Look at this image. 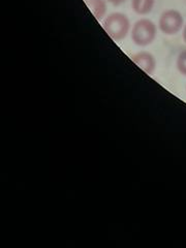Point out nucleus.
Segmentation results:
<instances>
[{"instance_id": "f257e3e1", "label": "nucleus", "mask_w": 186, "mask_h": 248, "mask_svg": "<svg viewBox=\"0 0 186 248\" xmlns=\"http://www.w3.org/2000/svg\"><path fill=\"white\" fill-rule=\"evenodd\" d=\"M104 28L114 41H122L129 32L130 22L126 15L122 13H113L105 19Z\"/></svg>"}, {"instance_id": "f03ea898", "label": "nucleus", "mask_w": 186, "mask_h": 248, "mask_svg": "<svg viewBox=\"0 0 186 248\" xmlns=\"http://www.w3.org/2000/svg\"><path fill=\"white\" fill-rule=\"evenodd\" d=\"M157 28L149 19H141L135 23L131 28V40L140 46H146L152 44L156 37Z\"/></svg>"}, {"instance_id": "7ed1b4c3", "label": "nucleus", "mask_w": 186, "mask_h": 248, "mask_svg": "<svg viewBox=\"0 0 186 248\" xmlns=\"http://www.w3.org/2000/svg\"><path fill=\"white\" fill-rule=\"evenodd\" d=\"M183 27V17L176 10H167L159 18V28L167 35H174Z\"/></svg>"}, {"instance_id": "20e7f679", "label": "nucleus", "mask_w": 186, "mask_h": 248, "mask_svg": "<svg viewBox=\"0 0 186 248\" xmlns=\"http://www.w3.org/2000/svg\"><path fill=\"white\" fill-rule=\"evenodd\" d=\"M135 63L141 67L145 73L148 75H152L156 67V61H155L154 56L149 52H139L131 57Z\"/></svg>"}, {"instance_id": "39448f33", "label": "nucleus", "mask_w": 186, "mask_h": 248, "mask_svg": "<svg viewBox=\"0 0 186 248\" xmlns=\"http://www.w3.org/2000/svg\"><path fill=\"white\" fill-rule=\"evenodd\" d=\"M155 0H131L133 11L138 15L149 14L154 7Z\"/></svg>"}, {"instance_id": "423d86ee", "label": "nucleus", "mask_w": 186, "mask_h": 248, "mask_svg": "<svg viewBox=\"0 0 186 248\" xmlns=\"http://www.w3.org/2000/svg\"><path fill=\"white\" fill-rule=\"evenodd\" d=\"M88 6L97 20L104 19L108 10L106 0H89Z\"/></svg>"}, {"instance_id": "0eeeda50", "label": "nucleus", "mask_w": 186, "mask_h": 248, "mask_svg": "<svg viewBox=\"0 0 186 248\" xmlns=\"http://www.w3.org/2000/svg\"><path fill=\"white\" fill-rule=\"evenodd\" d=\"M177 68L183 76H186V50L182 51L177 59Z\"/></svg>"}, {"instance_id": "6e6552de", "label": "nucleus", "mask_w": 186, "mask_h": 248, "mask_svg": "<svg viewBox=\"0 0 186 248\" xmlns=\"http://www.w3.org/2000/svg\"><path fill=\"white\" fill-rule=\"evenodd\" d=\"M108 2H111L112 4H114V5H120L121 3H123V2H125L126 0H108Z\"/></svg>"}, {"instance_id": "1a4fd4ad", "label": "nucleus", "mask_w": 186, "mask_h": 248, "mask_svg": "<svg viewBox=\"0 0 186 248\" xmlns=\"http://www.w3.org/2000/svg\"><path fill=\"white\" fill-rule=\"evenodd\" d=\"M183 40H184V42L186 44V25H185V27L183 29Z\"/></svg>"}]
</instances>
